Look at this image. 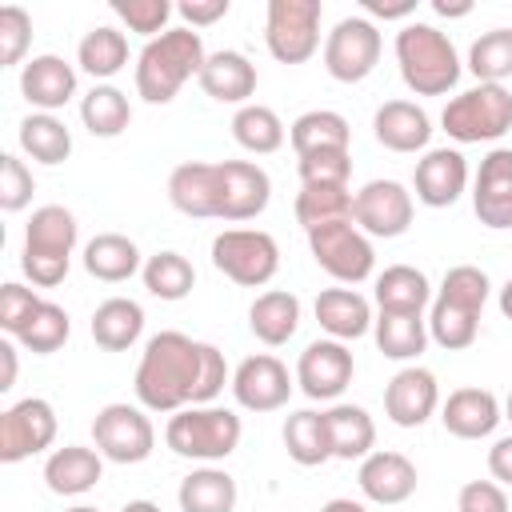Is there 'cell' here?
I'll use <instances>...</instances> for the list:
<instances>
[{
    "mask_svg": "<svg viewBox=\"0 0 512 512\" xmlns=\"http://www.w3.org/2000/svg\"><path fill=\"white\" fill-rule=\"evenodd\" d=\"M440 124L456 144L500 140L512 128V92L504 84H476L444 104Z\"/></svg>",
    "mask_w": 512,
    "mask_h": 512,
    "instance_id": "6",
    "label": "cell"
},
{
    "mask_svg": "<svg viewBox=\"0 0 512 512\" xmlns=\"http://www.w3.org/2000/svg\"><path fill=\"white\" fill-rule=\"evenodd\" d=\"M440 408V384L428 368H400L384 388V416L396 428H420Z\"/></svg>",
    "mask_w": 512,
    "mask_h": 512,
    "instance_id": "19",
    "label": "cell"
},
{
    "mask_svg": "<svg viewBox=\"0 0 512 512\" xmlns=\"http://www.w3.org/2000/svg\"><path fill=\"white\" fill-rule=\"evenodd\" d=\"M208 52L196 28H168L164 36L148 40L136 56V92L148 104H168L176 92L200 76Z\"/></svg>",
    "mask_w": 512,
    "mask_h": 512,
    "instance_id": "2",
    "label": "cell"
},
{
    "mask_svg": "<svg viewBox=\"0 0 512 512\" xmlns=\"http://www.w3.org/2000/svg\"><path fill=\"white\" fill-rule=\"evenodd\" d=\"M320 0H268L264 44L280 64H304L320 48Z\"/></svg>",
    "mask_w": 512,
    "mask_h": 512,
    "instance_id": "8",
    "label": "cell"
},
{
    "mask_svg": "<svg viewBox=\"0 0 512 512\" xmlns=\"http://www.w3.org/2000/svg\"><path fill=\"white\" fill-rule=\"evenodd\" d=\"M356 480H360L364 500L388 508V504H404L416 492L420 476H416V464L404 452H372V456L360 460Z\"/></svg>",
    "mask_w": 512,
    "mask_h": 512,
    "instance_id": "21",
    "label": "cell"
},
{
    "mask_svg": "<svg viewBox=\"0 0 512 512\" xmlns=\"http://www.w3.org/2000/svg\"><path fill=\"white\" fill-rule=\"evenodd\" d=\"M244 436V424L232 408H216V404H192V408H180L172 412L168 428H164V444L184 456V460H224L236 452Z\"/></svg>",
    "mask_w": 512,
    "mask_h": 512,
    "instance_id": "5",
    "label": "cell"
},
{
    "mask_svg": "<svg viewBox=\"0 0 512 512\" xmlns=\"http://www.w3.org/2000/svg\"><path fill=\"white\" fill-rule=\"evenodd\" d=\"M20 92L32 108L40 112H56L64 108L72 96H76V68L52 52L44 56H32L24 68H20Z\"/></svg>",
    "mask_w": 512,
    "mask_h": 512,
    "instance_id": "23",
    "label": "cell"
},
{
    "mask_svg": "<svg viewBox=\"0 0 512 512\" xmlns=\"http://www.w3.org/2000/svg\"><path fill=\"white\" fill-rule=\"evenodd\" d=\"M236 480L224 468H196L180 480V512H232L236 508Z\"/></svg>",
    "mask_w": 512,
    "mask_h": 512,
    "instance_id": "33",
    "label": "cell"
},
{
    "mask_svg": "<svg viewBox=\"0 0 512 512\" xmlns=\"http://www.w3.org/2000/svg\"><path fill=\"white\" fill-rule=\"evenodd\" d=\"M40 304H44V300H40L32 288L8 280V284L0 288V328H4L8 336H20V328L32 320V312H36Z\"/></svg>",
    "mask_w": 512,
    "mask_h": 512,
    "instance_id": "51",
    "label": "cell"
},
{
    "mask_svg": "<svg viewBox=\"0 0 512 512\" xmlns=\"http://www.w3.org/2000/svg\"><path fill=\"white\" fill-rule=\"evenodd\" d=\"M120 512H160V504H152V500H128Z\"/></svg>",
    "mask_w": 512,
    "mask_h": 512,
    "instance_id": "60",
    "label": "cell"
},
{
    "mask_svg": "<svg viewBox=\"0 0 512 512\" xmlns=\"http://www.w3.org/2000/svg\"><path fill=\"white\" fill-rule=\"evenodd\" d=\"M380 48H384V40H380V32H376L372 20L344 16L328 32V40H324V68L340 84H360V80H368L376 72Z\"/></svg>",
    "mask_w": 512,
    "mask_h": 512,
    "instance_id": "11",
    "label": "cell"
},
{
    "mask_svg": "<svg viewBox=\"0 0 512 512\" xmlns=\"http://www.w3.org/2000/svg\"><path fill=\"white\" fill-rule=\"evenodd\" d=\"M504 420H512V392H508V400H504Z\"/></svg>",
    "mask_w": 512,
    "mask_h": 512,
    "instance_id": "61",
    "label": "cell"
},
{
    "mask_svg": "<svg viewBox=\"0 0 512 512\" xmlns=\"http://www.w3.org/2000/svg\"><path fill=\"white\" fill-rule=\"evenodd\" d=\"M328 420V440H332V456L336 460H364L376 448V424L368 416V408L360 404H332L324 412Z\"/></svg>",
    "mask_w": 512,
    "mask_h": 512,
    "instance_id": "32",
    "label": "cell"
},
{
    "mask_svg": "<svg viewBox=\"0 0 512 512\" xmlns=\"http://www.w3.org/2000/svg\"><path fill=\"white\" fill-rule=\"evenodd\" d=\"M296 168H300V184L348 188V180H352V152L348 148L308 152V156H296Z\"/></svg>",
    "mask_w": 512,
    "mask_h": 512,
    "instance_id": "47",
    "label": "cell"
},
{
    "mask_svg": "<svg viewBox=\"0 0 512 512\" xmlns=\"http://www.w3.org/2000/svg\"><path fill=\"white\" fill-rule=\"evenodd\" d=\"M488 472L496 484H512V436H500L488 448Z\"/></svg>",
    "mask_w": 512,
    "mask_h": 512,
    "instance_id": "54",
    "label": "cell"
},
{
    "mask_svg": "<svg viewBox=\"0 0 512 512\" xmlns=\"http://www.w3.org/2000/svg\"><path fill=\"white\" fill-rule=\"evenodd\" d=\"M412 188L424 208H452L468 188V160L456 148H428L416 160Z\"/></svg>",
    "mask_w": 512,
    "mask_h": 512,
    "instance_id": "17",
    "label": "cell"
},
{
    "mask_svg": "<svg viewBox=\"0 0 512 512\" xmlns=\"http://www.w3.org/2000/svg\"><path fill=\"white\" fill-rule=\"evenodd\" d=\"M500 312H504V320H512V276L500 288Z\"/></svg>",
    "mask_w": 512,
    "mask_h": 512,
    "instance_id": "59",
    "label": "cell"
},
{
    "mask_svg": "<svg viewBox=\"0 0 512 512\" xmlns=\"http://www.w3.org/2000/svg\"><path fill=\"white\" fill-rule=\"evenodd\" d=\"M76 64H80L92 80L116 76V72L128 64V40H124V32H120V28H108V24L84 32V40H80V48H76Z\"/></svg>",
    "mask_w": 512,
    "mask_h": 512,
    "instance_id": "39",
    "label": "cell"
},
{
    "mask_svg": "<svg viewBox=\"0 0 512 512\" xmlns=\"http://www.w3.org/2000/svg\"><path fill=\"white\" fill-rule=\"evenodd\" d=\"M232 136L252 156H272L284 148V120L268 104H244L232 116Z\"/></svg>",
    "mask_w": 512,
    "mask_h": 512,
    "instance_id": "37",
    "label": "cell"
},
{
    "mask_svg": "<svg viewBox=\"0 0 512 512\" xmlns=\"http://www.w3.org/2000/svg\"><path fill=\"white\" fill-rule=\"evenodd\" d=\"M476 332H480V316H476V312H464V308H452V304L432 300L428 336H432L440 348H448V352L472 348V344H476Z\"/></svg>",
    "mask_w": 512,
    "mask_h": 512,
    "instance_id": "46",
    "label": "cell"
},
{
    "mask_svg": "<svg viewBox=\"0 0 512 512\" xmlns=\"http://www.w3.org/2000/svg\"><path fill=\"white\" fill-rule=\"evenodd\" d=\"M372 132L388 152H420L432 140V120L412 100H384L372 116Z\"/></svg>",
    "mask_w": 512,
    "mask_h": 512,
    "instance_id": "24",
    "label": "cell"
},
{
    "mask_svg": "<svg viewBox=\"0 0 512 512\" xmlns=\"http://www.w3.org/2000/svg\"><path fill=\"white\" fill-rule=\"evenodd\" d=\"M288 140L296 148V156H308V152H328V148H348L352 144V128L340 112L332 108H312L304 116L292 120L288 128Z\"/></svg>",
    "mask_w": 512,
    "mask_h": 512,
    "instance_id": "34",
    "label": "cell"
},
{
    "mask_svg": "<svg viewBox=\"0 0 512 512\" xmlns=\"http://www.w3.org/2000/svg\"><path fill=\"white\" fill-rule=\"evenodd\" d=\"M412 212H416L412 192L400 180H368L352 196V224L364 236H380V240L404 236L412 224Z\"/></svg>",
    "mask_w": 512,
    "mask_h": 512,
    "instance_id": "13",
    "label": "cell"
},
{
    "mask_svg": "<svg viewBox=\"0 0 512 512\" xmlns=\"http://www.w3.org/2000/svg\"><path fill=\"white\" fill-rule=\"evenodd\" d=\"M0 360H4V376H0V392H8L16 384V348L4 340L0 344Z\"/></svg>",
    "mask_w": 512,
    "mask_h": 512,
    "instance_id": "56",
    "label": "cell"
},
{
    "mask_svg": "<svg viewBox=\"0 0 512 512\" xmlns=\"http://www.w3.org/2000/svg\"><path fill=\"white\" fill-rule=\"evenodd\" d=\"M92 440H96V452L104 460H112V464H140L156 448V428L144 416V408L116 400V404H104L96 412Z\"/></svg>",
    "mask_w": 512,
    "mask_h": 512,
    "instance_id": "10",
    "label": "cell"
},
{
    "mask_svg": "<svg viewBox=\"0 0 512 512\" xmlns=\"http://www.w3.org/2000/svg\"><path fill=\"white\" fill-rule=\"evenodd\" d=\"M32 192H36V180H32V172L24 168V160L12 156V152H4V156H0V208H4V212L28 208V204H32Z\"/></svg>",
    "mask_w": 512,
    "mask_h": 512,
    "instance_id": "50",
    "label": "cell"
},
{
    "mask_svg": "<svg viewBox=\"0 0 512 512\" xmlns=\"http://www.w3.org/2000/svg\"><path fill=\"white\" fill-rule=\"evenodd\" d=\"M104 476V456L84 444H64L44 460V484L56 496H80Z\"/></svg>",
    "mask_w": 512,
    "mask_h": 512,
    "instance_id": "26",
    "label": "cell"
},
{
    "mask_svg": "<svg viewBox=\"0 0 512 512\" xmlns=\"http://www.w3.org/2000/svg\"><path fill=\"white\" fill-rule=\"evenodd\" d=\"M200 88L204 96L220 100V104H248V96L256 92V64L244 56V52H232V48H220V52H208L204 68H200Z\"/></svg>",
    "mask_w": 512,
    "mask_h": 512,
    "instance_id": "25",
    "label": "cell"
},
{
    "mask_svg": "<svg viewBox=\"0 0 512 512\" xmlns=\"http://www.w3.org/2000/svg\"><path fill=\"white\" fill-rule=\"evenodd\" d=\"M228 380L224 352L216 344L192 340L184 332H156L136 364V400L148 412H180L192 404H212Z\"/></svg>",
    "mask_w": 512,
    "mask_h": 512,
    "instance_id": "1",
    "label": "cell"
},
{
    "mask_svg": "<svg viewBox=\"0 0 512 512\" xmlns=\"http://www.w3.org/2000/svg\"><path fill=\"white\" fill-rule=\"evenodd\" d=\"M68 512H100V508H92V504H76V508H68Z\"/></svg>",
    "mask_w": 512,
    "mask_h": 512,
    "instance_id": "62",
    "label": "cell"
},
{
    "mask_svg": "<svg viewBox=\"0 0 512 512\" xmlns=\"http://www.w3.org/2000/svg\"><path fill=\"white\" fill-rule=\"evenodd\" d=\"M84 268L104 284H120V280H132L144 268V260L136 240H128L124 232H100L84 244Z\"/></svg>",
    "mask_w": 512,
    "mask_h": 512,
    "instance_id": "29",
    "label": "cell"
},
{
    "mask_svg": "<svg viewBox=\"0 0 512 512\" xmlns=\"http://www.w3.org/2000/svg\"><path fill=\"white\" fill-rule=\"evenodd\" d=\"M396 64L416 96H444L460 80V56L432 24H404L396 32Z\"/></svg>",
    "mask_w": 512,
    "mask_h": 512,
    "instance_id": "3",
    "label": "cell"
},
{
    "mask_svg": "<svg viewBox=\"0 0 512 512\" xmlns=\"http://www.w3.org/2000/svg\"><path fill=\"white\" fill-rule=\"evenodd\" d=\"M20 148L24 156H32L36 164H64L72 156V132L64 120H56L52 112H32L20 120Z\"/></svg>",
    "mask_w": 512,
    "mask_h": 512,
    "instance_id": "36",
    "label": "cell"
},
{
    "mask_svg": "<svg viewBox=\"0 0 512 512\" xmlns=\"http://www.w3.org/2000/svg\"><path fill=\"white\" fill-rule=\"evenodd\" d=\"M312 308L332 340H360L372 328V304L356 288H324Z\"/></svg>",
    "mask_w": 512,
    "mask_h": 512,
    "instance_id": "27",
    "label": "cell"
},
{
    "mask_svg": "<svg viewBox=\"0 0 512 512\" xmlns=\"http://www.w3.org/2000/svg\"><path fill=\"white\" fill-rule=\"evenodd\" d=\"M456 512H512L504 484L496 480H468L456 496Z\"/></svg>",
    "mask_w": 512,
    "mask_h": 512,
    "instance_id": "52",
    "label": "cell"
},
{
    "mask_svg": "<svg viewBox=\"0 0 512 512\" xmlns=\"http://www.w3.org/2000/svg\"><path fill=\"white\" fill-rule=\"evenodd\" d=\"M28 44H32V16L20 4H4L0 8V64L4 68L20 64Z\"/></svg>",
    "mask_w": 512,
    "mask_h": 512,
    "instance_id": "49",
    "label": "cell"
},
{
    "mask_svg": "<svg viewBox=\"0 0 512 512\" xmlns=\"http://www.w3.org/2000/svg\"><path fill=\"white\" fill-rule=\"evenodd\" d=\"M80 120L92 136H120L132 120V108H128V96L116 88V84H92V92L80 100Z\"/></svg>",
    "mask_w": 512,
    "mask_h": 512,
    "instance_id": "40",
    "label": "cell"
},
{
    "mask_svg": "<svg viewBox=\"0 0 512 512\" xmlns=\"http://www.w3.org/2000/svg\"><path fill=\"white\" fill-rule=\"evenodd\" d=\"M272 200V180L252 160H220V220H256Z\"/></svg>",
    "mask_w": 512,
    "mask_h": 512,
    "instance_id": "18",
    "label": "cell"
},
{
    "mask_svg": "<svg viewBox=\"0 0 512 512\" xmlns=\"http://www.w3.org/2000/svg\"><path fill=\"white\" fill-rule=\"evenodd\" d=\"M440 420L456 440H480L496 432V424L504 420V408L488 388H456L440 404Z\"/></svg>",
    "mask_w": 512,
    "mask_h": 512,
    "instance_id": "22",
    "label": "cell"
},
{
    "mask_svg": "<svg viewBox=\"0 0 512 512\" xmlns=\"http://www.w3.org/2000/svg\"><path fill=\"white\" fill-rule=\"evenodd\" d=\"M248 328H252V336H256L260 344H268V348L288 344V340L296 336V328H300V300H296L292 292H284V288L260 292V296L252 300V308H248Z\"/></svg>",
    "mask_w": 512,
    "mask_h": 512,
    "instance_id": "28",
    "label": "cell"
},
{
    "mask_svg": "<svg viewBox=\"0 0 512 512\" xmlns=\"http://www.w3.org/2000/svg\"><path fill=\"white\" fill-rule=\"evenodd\" d=\"M68 332H72V320H68V312L60 308V304H52V300H44L36 312H32V320L20 328V344L28 348V352H36V356H48V352H56L64 340H68Z\"/></svg>",
    "mask_w": 512,
    "mask_h": 512,
    "instance_id": "45",
    "label": "cell"
},
{
    "mask_svg": "<svg viewBox=\"0 0 512 512\" xmlns=\"http://www.w3.org/2000/svg\"><path fill=\"white\" fill-rule=\"evenodd\" d=\"M76 216L64 204H44L32 212L28 228H24V252H20V268L36 288H56L68 276L72 264V248H76Z\"/></svg>",
    "mask_w": 512,
    "mask_h": 512,
    "instance_id": "4",
    "label": "cell"
},
{
    "mask_svg": "<svg viewBox=\"0 0 512 512\" xmlns=\"http://www.w3.org/2000/svg\"><path fill=\"white\" fill-rule=\"evenodd\" d=\"M472 212L492 232L512 228V148H492L480 160V172L472 184Z\"/></svg>",
    "mask_w": 512,
    "mask_h": 512,
    "instance_id": "16",
    "label": "cell"
},
{
    "mask_svg": "<svg viewBox=\"0 0 512 512\" xmlns=\"http://www.w3.org/2000/svg\"><path fill=\"white\" fill-rule=\"evenodd\" d=\"M140 280L156 300H184L196 288V268L180 252H156L144 260Z\"/></svg>",
    "mask_w": 512,
    "mask_h": 512,
    "instance_id": "41",
    "label": "cell"
},
{
    "mask_svg": "<svg viewBox=\"0 0 512 512\" xmlns=\"http://www.w3.org/2000/svg\"><path fill=\"white\" fill-rule=\"evenodd\" d=\"M360 4H364V12H372L380 20H404L416 8V0H360Z\"/></svg>",
    "mask_w": 512,
    "mask_h": 512,
    "instance_id": "55",
    "label": "cell"
},
{
    "mask_svg": "<svg viewBox=\"0 0 512 512\" xmlns=\"http://www.w3.org/2000/svg\"><path fill=\"white\" fill-rule=\"evenodd\" d=\"M56 440V408L44 396H24L0 412V460L20 464Z\"/></svg>",
    "mask_w": 512,
    "mask_h": 512,
    "instance_id": "12",
    "label": "cell"
},
{
    "mask_svg": "<svg viewBox=\"0 0 512 512\" xmlns=\"http://www.w3.org/2000/svg\"><path fill=\"white\" fill-rule=\"evenodd\" d=\"M168 200L176 212L196 220H220V164L188 160L168 176Z\"/></svg>",
    "mask_w": 512,
    "mask_h": 512,
    "instance_id": "20",
    "label": "cell"
},
{
    "mask_svg": "<svg viewBox=\"0 0 512 512\" xmlns=\"http://www.w3.org/2000/svg\"><path fill=\"white\" fill-rule=\"evenodd\" d=\"M356 360L344 340H312L296 360V384L308 400H336L352 384Z\"/></svg>",
    "mask_w": 512,
    "mask_h": 512,
    "instance_id": "14",
    "label": "cell"
},
{
    "mask_svg": "<svg viewBox=\"0 0 512 512\" xmlns=\"http://www.w3.org/2000/svg\"><path fill=\"white\" fill-rule=\"evenodd\" d=\"M488 292H492V280H488V272H484V268H476V264H456V268H448V272H444L436 300L480 316V312H484V304H488Z\"/></svg>",
    "mask_w": 512,
    "mask_h": 512,
    "instance_id": "44",
    "label": "cell"
},
{
    "mask_svg": "<svg viewBox=\"0 0 512 512\" xmlns=\"http://www.w3.org/2000/svg\"><path fill=\"white\" fill-rule=\"evenodd\" d=\"M232 396L248 412H276L292 396V376H288V368L276 356L256 352V356H248V360L236 364V372H232Z\"/></svg>",
    "mask_w": 512,
    "mask_h": 512,
    "instance_id": "15",
    "label": "cell"
},
{
    "mask_svg": "<svg viewBox=\"0 0 512 512\" xmlns=\"http://www.w3.org/2000/svg\"><path fill=\"white\" fill-rule=\"evenodd\" d=\"M296 220L304 232L332 224V220H352V192L348 188H320V184H300L296 192Z\"/></svg>",
    "mask_w": 512,
    "mask_h": 512,
    "instance_id": "43",
    "label": "cell"
},
{
    "mask_svg": "<svg viewBox=\"0 0 512 512\" xmlns=\"http://www.w3.org/2000/svg\"><path fill=\"white\" fill-rule=\"evenodd\" d=\"M284 448L300 468H316L324 460H332V440H328V420L324 412L300 408L284 420Z\"/></svg>",
    "mask_w": 512,
    "mask_h": 512,
    "instance_id": "35",
    "label": "cell"
},
{
    "mask_svg": "<svg viewBox=\"0 0 512 512\" xmlns=\"http://www.w3.org/2000/svg\"><path fill=\"white\" fill-rule=\"evenodd\" d=\"M92 340L104 352H128L144 332V308L128 296H112L92 312Z\"/></svg>",
    "mask_w": 512,
    "mask_h": 512,
    "instance_id": "31",
    "label": "cell"
},
{
    "mask_svg": "<svg viewBox=\"0 0 512 512\" xmlns=\"http://www.w3.org/2000/svg\"><path fill=\"white\" fill-rule=\"evenodd\" d=\"M468 72L480 84H504L512 80V28L480 32L468 48Z\"/></svg>",
    "mask_w": 512,
    "mask_h": 512,
    "instance_id": "42",
    "label": "cell"
},
{
    "mask_svg": "<svg viewBox=\"0 0 512 512\" xmlns=\"http://www.w3.org/2000/svg\"><path fill=\"white\" fill-rule=\"evenodd\" d=\"M320 512H368L360 500H348V496H336V500H328Z\"/></svg>",
    "mask_w": 512,
    "mask_h": 512,
    "instance_id": "58",
    "label": "cell"
},
{
    "mask_svg": "<svg viewBox=\"0 0 512 512\" xmlns=\"http://www.w3.org/2000/svg\"><path fill=\"white\" fill-rule=\"evenodd\" d=\"M112 12L128 24V32H140L148 40L164 36L168 32V20H172V4L168 0H112Z\"/></svg>",
    "mask_w": 512,
    "mask_h": 512,
    "instance_id": "48",
    "label": "cell"
},
{
    "mask_svg": "<svg viewBox=\"0 0 512 512\" xmlns=\"http://www.w3.org/2000/svg\"><path fill=\"white\" fill-rule=\"evenodd\" d=\"M212 264L240 288H264L280 268V248L260 228H224L212 240Z\"/></svg>",
    "mask_w": 512,
    "mask_h": 512,
    "instance_id": "7",
    "label": "cell"
},
{
    "mask_svg": "<svg viewBox=\"0 0 512 512\" xmlns=\"http://www.w3.org/2000/svg\"><path fill=\"white\" fill-rule=\"evenodd\" d=\"M228 0H180L176 4V12H180V20H184V28H208V24H216V20H224L228 16Z\"/></svg>",
    "mask_w": 512,
    "mask_h": 512,
    "instance_id": "53",
    "label": "cell"
},
{
    "mask_svg": "<svg viewBox=\"0 0 512 512\" xmlns=\"http://www.w3.org/2000/svg\"><path fill=\"white\" fill-rule=\"evenodd\" d=\"M308 248H312V260L340 284H360L372 276L376 268V252H372V240L352 224V220H332V224H320L308 232Z\"/></svg>",
    "mask_w": 512,
    "mask_h": 512,
    "instance_id": "9",
    "label": "cell"
},
{
    "mask_svg": "<svg viewBox=\"0 0 512 512\" xmlns=\"http://www.w3.org/2000/svg\"><path fill=\"white\" fill-rule=\"evenodd\" d=\"M372 336L388 360H416L424 352V344L432 340L424 316H396V312H380L372 320Z\"/></svg>",
    "mask_w": 512,
    "mask_h": 512,
    "instance_id": "38",
    "label": "cell"
},
{
    "mask_svg": "<svg viewBox=\"0 0 512 512\" xmlns=\"http://www.w3.org/2000/svg\"><path fill=\"white\" fill-rule=\"evenodd\" d=\"M376 304L380 312H396V316H420L424 304L432 300V284L420 268L412 264H388L376 276Z\"/></svg>",
    "mask_w": 512,
    "mask_h": 512,
    "instance_id": "30",
    "label": "cell"
},
{
    "mask_svg": "<svg viewBox=\"0 0 512 512\" xmlns=\"http://www.w3.org/2000/svg\"><path fill=\"white\" fill-rule=\"evenodd\" d=\"M432 12L436 16H468L472 4L468 0H432Z\"/></svg>",
    "mask_w": 512,
    "mask_h": 512,
    "instance_id": "57",
    "label": "cell"
}]
</instances>
